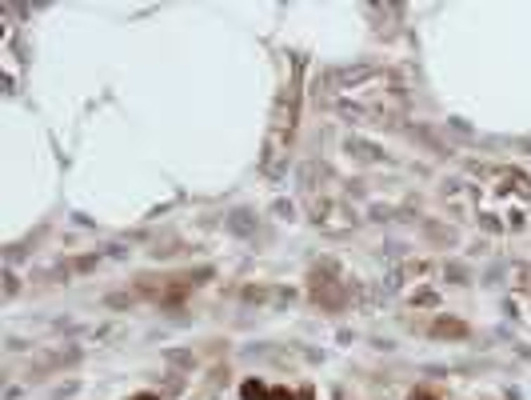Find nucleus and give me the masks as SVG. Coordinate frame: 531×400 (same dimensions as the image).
Instances as JSON below:
<instances>
[{"instance_id": "f257e3e1", "label": "nucleus", "mask_w": 531, "mask_h": 400, "mask_svg": "<svg viewBox=\"0 0 531 400\" xmlns=\"http://www.w3.org/2000/svg\"><path fill=\"white\" fill-rule=\"evenodd\" d=\"M452 204L483 228L516 232L531 220V176H523L519 168H495V164L468 168L452 192Z\"/></svg>"}, {"instance_id": "f03ea898", "label": "nucleus", "mask_w": 531, "mask_h": 400, "mask_svg": "<svg viewBox=\"0 0 531 400\" xmlns=\"http://www.w3.org/2000/svg\"><path fill=\"white\" fill-rule=\"evenodd\" d=\"M344 85H352L347 92H332V104L344 108L347 116H371V120H392L404 108V88L395 85L392 73H376V85L364 88L359 85V68L356 73H335Z\"/></svg>"}, {"instance_id": "7ed1b4c3", "label": "nucleus", "mask_w": 531, "mask_h": 400, "mask_svg": "<svg viewBox=\"0 0 531 400\" xmlns=\"http://www.w3.org/2000/svg\"><path fill=\"white\" fill-rule=\"evenodd\" d=\"M240 396H244V400H268L272 392H268V388L260 385V380H244V388H240Z\"/></svg>"}, {"instance_id": "20e7f679", "label": "nucleus", "mask_w": 531, "mask_h": 400, "mask_svg": "<svg viewBox=\"0 0 531 400\" xmlns=\"http://www.w3.org/2000/svg\"><path fill=\"white\" fill-rule=\"evenodd\" d=\"M516 285H519V300H523V304H531V264L523 268V273H519Z\"/></svg>"}, {"instance_id": "39448f33", "label": "nucleus", "mask_w": 531, "mask_h": 400, "mask_svg": "<svg viewBox=\"0 0 531 400\" xmlns=\"http://www.w3.org/2000/svg\"><path fill=\"white\" fill-rule=\"evenodd\" d=\"M268 400H296V396H292L288 388H272V396H268Z\"/></svg>"}, {"instance_id": "423d86ee", "label": "nucleus", "mask_w": 531, "mask_h": 400, "mask_svg": "<svg viewBox=\"0 0 531 400\" xmlns=\"http://www.w3.org/2000/svg\"><path fill=\"white\" fill-rule=\"evenodd\" d=\"M411 400H435L432 392H423V388H416V392H411Z\"/></svg>"}, {"instance_id": "0eeeda50", "label": "nucleus", "mask_w": 531, "mask_h": 400, "mask_svg": "<svg viewBox=\"0 0 531 400\" xmlns=\"http://www.w3.org/2000/svg\"><path fill=\"white\" fill-rule=\"evenodd\" d=\"M136 400H160V396H136Z\"/></svg>"}]
</instances>
